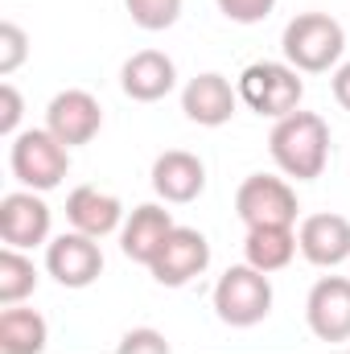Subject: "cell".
Here are the masks:
<instances>
[{
    "instance_id": "obj_1",
    "label": "cell",
    "mask_w": 350,
    "mask_h": 354,
    "mask_svg": "<svg viewBox=\"0 0 350 354\" xmlns=\"http://www.w3.org/2000/svg\"><path fill=\"white\" fill-rule=\"evenodd\" d=\"M272 161L297 181H313L330 157V128L313 111H293L272 128Z\"/></svg>"
},
{
    "instance_id": "obj_2",
    "label": "cell",
    "mask_w": 350,
    "mask_h": 354,
    "mask_svg": "<svg viewBox=\"0 0 350 354\" xmlns=\"http://www.w3.org/2000/svg\"><path fill=\"white\" fill-rule=\"evenodd\" d=\"M342 25L326 12H301L284 25V58L297 66V71H330L338 58H342Z\"/></svg>"
},
{
    "instance_id": "obj_3",
    "label": "cell",
    "mask_w": 350,
    "mask_h": 354,
    "mask_svg": "<svg viewBox=\"0 0 350 354\" xmlns=\"http://www.w3.org/2000/svg\"><path fill=\"white\" fill-rule=\"evenodd\" d=\"M214 309L235 330H248V326L264 322L268 309H272V284H268V276L252 264L227 268V276L214 288Z\"/></svg>"
},
{
    "instance_id": "obj_4",
    "label": "cell",
    "mask_w": 350,
    "mask_h": 354,
    "mask_svg": "<svg viewBox=\"0 0 350 354\" xmlns=\"http://www.w3.org/2000/svg\"><path fill=\"white\" fill-rule=\"evenodd\" d=\"M239 95L252 111L260 115H272V120H284L301 107V95H305V83L297 79V71L280 66V62H256L243 71L239 79Z\"/></svg>"
},
{
    "instance_id": "obj_5",
    "label": "cell",
    "mask_w": 350,
    "mask_h": 354,
    "mask_svg": "<svg viewBox=\"0 0 350 354\" xmlns=\"http://www.w3.org/2000/svg\"><path fill=\"white\" fill-rule=\"evenodd\" d=\"M71 169V157H66V145L54 136V132H25L17 136L12 145V174L21 185L29 189H54L62 185V177Z\"/></svg>"
},
{
    "instance_id": "obj_6",
    "label": "cell",
    "mask_w": 350,
    "mask_h": 354,
    "mask_svg": "<svg viewBox=\"0 0 350 354\" xmlns=\"http://www.w3.org/2000/svg\"><path fill=\"white\" fill-rule=\"evenodd\" d=\"M235 210L248 223V231L252 227H293L297 223V194L280 177L252 174L235 194Z\"/></svg>"
},
{
    "instance_id": "obj_7",
    "label": "cell",
    "mask_w": 350,
    "mask_h": 354,
    "mask_svg": "<svg viewBox=\"0 0 350 354\" xmlns=\"http://www.w3.org/2000/svg\"><path fill=\"white\" fill-rule=\"evenodd\" d=\"M210 264V243L202 231H190V227H174V235L165 239L161 256L149 264V272L157 276V284L165 288H181L190 284L194 276H202Z\"/></svg>"
},
{
    "instance_id": "obj_8",
    "label": "cell",
    "mask_w": 350,
    "mask_h": 354,
    "mask_svg": "<svg viewBox=\"0 0 350 354\" xmlns=\"http://www.w3.org/2000/svg\"><path fill=\"white\" fill-rule=\"evenodd\" d=\"M99 124H103V107L87 91H62V95H54V103L46 111V132H54L66 149L95 140Z\"/></svg>"
},
{
    "instance_id": "obj_9",
    "label": "cell",
    "mask_w": 350,
    "mask_h": 354,
    "mask_svg": "<svg viewBox=\"0 0 350 354\" xmlns=\"http://www.w3.org/2000/svg\"><path fill=\"white\" fill-rule=\"evenodd\" d=\"M305 313H309V330L322 342H347L350 338V280H342V276L317 280L313 292H309Z\"/></svg>"
},
{
    "instance_id": "obj_10",
    "label": "cell",
    "mask_w": 350,
    "mask_h": 354,
    "mask_svg": "<svg viewBox=\"0 0 350 354\" xmlns=\"http://www.w3.org/2000/svg\"><path fill=\"white\" fill-rule=\"evenodd\" d=\"M46 268H50V276H54L58 284H66V288H87V284L99 280V272H103V252L91 243V235H62V239L50 243Z\"/></svg>"
},
{
    "instance_id": "obj_11",
    "label": "cell",
    "mask_w": 350,
    "mask_h": 354,
    "mask_svg": "<svg viewBox=\"0 0 350 354\" xmlns=\"http://www.w3.org/2000/svg\"><path fill=\"white\" fill-rule=\"evenodd\" d=\"M50 235V206L33 194H8L0 202V239L8 248H37Z\"/></svg>"
},
{
    "instance_id": "obj_12",
    "label": "cell",
    "mask_w": 350,
    "mask_h": 354,
    "mask_svg": "<svg viewBox=\"0 0 350 354\" xmlns=\"http://www.w3.org/2000/svg\"><path fill=\"white\" fill-rule=\"evenodd\" d=\"M305 260L317 268H334L350 256V223L342 214H309L297 235Z\"/></svg>"
},
{
    "instance_id": "obj_13",
    "label": "cell",
    "mask_w": 350,
    "mask_h": 354,
    "mask_svg": "<svg viewBox=\"0 0 350 354\" xmlns=\"http://www.w3.org/2000/svg\"><path fill=\"white\" fill-rule=\"evenodd\" d=\"M181 111L202 128H219L235 115V91L223 75H198L181 91Z\"/></svg>"
},
{
    "instance_id": "obj_14",
    "label": "cell",
    "mask_w": 350,
    "mask_h": 354,
    "mask_svg": "<svg viewBox=\"0 0 350 354\" xmlns=\"http://www.w3.org/2000/svg\"><path fill=\"white\" fill-rule=\"evenodd\" d=\"M153 189L165 198V202H194L202 189H206V169L194 153H181V149H169L157 157L153 165Z\"/></svg>"
},
{
    "instance_id": "obj_15",
    "label": "cell",
    "mask_w": 350,
    "mask_h": 354,
    "mask_svg": "<svg viewBox=\"0 0 350 354\" xmlns=\"http://www.w3.org/2000/svg\"><path fill=\"white\" fill-rule=\"evenodd\" d=\"M169 235H174L169 210H161V206H136L132 218H128V227H124V243H120V248H124L128 260L153 264V260L161 256V248H165Z\"/></svg>"
},
{
    "instance_id": "obj_16",
    "label": "cell",
    "mask_w": 350,
    "mask_h": 354,
    "mask_svg": "<svg viewBox=\"0 0 350 354\" xmlns=\"http://www.w3.org/2000/svg\"><path fill=\"white\" fill-rule=\"evenodd\" d=\"M120 83H124V91H128L132 99H140V103H157L161 95L174 91L177 71H174V62H169L161 50H140V54H132V58L124 62Z\"/></svg>"
},
{
    "instance_id": "obj_17",
    "label": "cell",
    "mask_w": 350,
    "mask_h": 354,
    "mask_svg": "<svg viewBox=\"0 0 350 354\" xmlns=\"http://www.w3.org/2000/svg\"><path fill=\"white\" fill-rule=\"evenodd\" d=\"M66 218L75 223L79 235H91V239H103L116 231L120 223V202L111 194H99L95 185H79L71 198H66Z\"/></svg>"
},
{
    "instance_id": "obj_18",
    "label": "cell",
    "mask_w": 350,
    "mask_h": 354,
    "mask_svg": "<svg viewBox=\"0 0 350 354\" xmlns=\"http://www.w3.org/2000/svg\"><path fill=\"white\" fill-rule=\"evenodd\" d=\"M297 248L301 243H297L293 227H252L248 231V243H243L248 264L260 268V272H280V268L293 260Z\"/></svg>"
},
{
    "instance_id": "obj_19",
    "label": "cell",
    "mask_w": 350,
    "mask_h": 354,
    "mask_svg": "<svg viewBox=\"0 0 350 354\" xmlns=\"http://www.w3.org/2000/svg\"><path fill=\"white\" fill-rule=\"evenodd\" d=\"M46 346V322L33 309L0 313V354H37Z\"/></svg>"
},
{
    "instance_id": "obj_20",
    "label": "cell",
    "mask_w": 350,
    "mask_h": 354,
    "mask_svg": "<svg viewBox=\"0 0 350 354\" xmlns=\"http://www.w3.org/2000/svg\"><path fill=\"white\" fill-rule=\"evenodd\" d=\"M37 288V268L29 264L17 248L0 252V305H17Z\"/></svg>"
},
{
    "instance_id": "obj_21",
    "label": "cell",
    "mask_w": 350,
    "mask_h": 354,
    "mask_svg": "<svg viewBox=\"0 0 350 354\" xmlns=\"http://www.w3.org/2000/svg\"><path fill=\"white\" fill-rule=\"evenodd\" d=\"M124 4H128L132 21H136L140 29H149V33L169 29L177 17H181V0H124Z\"/></svg>"
},
{
    "instance_id": "obj_22",
    "label": "cell",
    "mask_w": 350,
    "mask_h": 354,
    "mask_svg": "<svg viewBox=\"0 0 350 354\" xmlns=\"http://www.w3.org/2000/svg\"><path fill=\"white\" fill-rule=\"evenodd\" d=\"M25 33L12 25V21H4L0 25V75H12L21 62H25Z\"/></svg>"
},
{
    "instance_id": "obj_23",
    "label": "cell",
    "mask_w": 350,
    "mask_h": 354,
    "mask_svg": "<svg viewBox=\"0 0 350 354\" xmlns=\"http://www.w3.org/2000/svg\"><path fill=\"white\" fill-rule=\"evenodd\" d=\"M272 4H276V0H219L223 17H227V21H239V25L264 21V17L272 12Z\"/></svg>"
},
{
    "instance_id": "obj_24",
    "label": "cell",
    "mask_w": 350,
    "mask_h": 354,
    "mask_svg": "<svg viewBox=\"0 0 350 354\" xmlns=\"http://www.w3.org/2000/svg\"><path fill=\"white\" fill-rule=\"evenodd\" d=\"M120 354H169V342L157 330H132V334H124Z\"/></svg>"
},
{
    "instance_id": "obj_25",
    "label": "cell",
    "mask_w": 350,
    "mask_h": 354,
    "mask_svg": "<svg viewBox=\"0 0 350 354\" xmlns=\"http://www.w3.org/2000/svg\"><path fill=\"white\" fill-rule=\"evenodd\" d=\"M17 124H21V95L12 83H4L0 87V132L8 136V132H17Z\"/></svg>"
},
{
    "instance_id": "obj_26",
    "label": "cell",
    "mask_w": 350,
    "mask_h": 354,
    "mask_svg": "<svg viewBox=\"0 0 350 354\" xmlns=\"http://www.w3.org/2000/svg\"><path fill=\"white\" fill-rule=\"evenodd\" d=\"M334 99H338V103L350 111V62L338 71V75H334Z\"/></svg>"
}]
</instances>
